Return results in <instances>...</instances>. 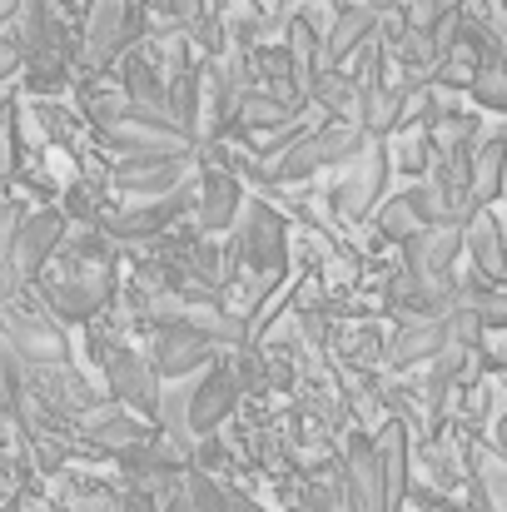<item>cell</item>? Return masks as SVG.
Returning a JSON list of instances; mask_svg holds the SVG:
<instances>
[{"label":"cell","mask_w":507,"mask_h":512,"mask_svg":"<svg viewBox=\"0 0 507 512\" xmlns=\"http://www.w3.org/2000/svg\"><path fill=\"white\" fill-rule=\"evenodd\" d=\"M498 448H503V453H507V413H503V418H498Z\"/></svg>","instance_id":"obj_36"},{"label":"cell","mask_w":507,"mask_h":512,"mask_svg":"<svg viewBox=\"0 0 507 512\" xmlns=\"http://www.w3.org/2000/svg\"><path fill=\"white\" fill-rule=\"evenodd\" d=\"M338 488H343V512H388L383 458H378V443H373V438L353 433V443H348V453H343Z\"/></svg>","instance_id":"obj_9"},{"label":"cell","mask_w":507,"mask_h":512,"mask_svg":"<svg viewBox=\"0 0 507 512\" xmlns=\"http://www.w3.org/2000/svg\"><path fill=\"white\" fill-rule=\"evenodd\" d=\"M388 170H393L388 145H383V140H368V150L353 160V179H348V189H343V209H348L353 219H363L368 209L383 204V179H388Z\"/></svg>","instance_id":"obj_18"},{"label":"cell","mask_w":507,"mask_h":512,"mask_svg":"<svg viewBox=\"0 0 507 512\" xmlns=\"http://www.w3.org/2000/svg\"><path fill=\"white\" fill-rule=\"evenodd\" d=\"M25 60H30V55H25V45H20L15 35H0V85H5L15 70H25Z\"/></svg>","instance_id":"obj_32"},{"label":"cell","mask_w":507,"mask_h":512,"mask_svg":"<svg viewBox=\"0 0 507 512\" xmlns=\"http://www.w3.org/2000/svg\"><path fill=\"white\" fill-rule=\"evenodd\" d=\"M15 10H20V0H0V30L15 20Z\"/></svg>","instance_id":"obj_34"},{"label":"cell","mask_w":507,"mask_h":512,"mask_svg":"<svg viewBox=\"0 0 507 512\" xmlns=\"http://www.w3.org/2000/svg\"><path fill=\"white\" fill-rule=\"evenodd\" d=\"M478 473H483V488H488L493 508L507 512V463L503 458H478Z\"/></svg>","instance_id":"obj_31"},{"label":"cell","mask_w":507,"mask_h":512,"mask_svg":"<svg viewBox=\"0 0 507 512\" xmlns=\"http://www.w3.org/2000/svg\"><path fill=\"white\" fill-rule=\"evenodd\" d=\"M140 35H145V0H90L80 65L85 70H110L115 60L130 55V45Z\"/></svg>","instance_id":"obj_4"},{"label":"cell","mask_w":507,"mask_h":512,"mask_svg":"<svg viewBox=\"0 0 507 512\" xmlns=\"http://www.w3.org/2000/svg\"><path fill=\"white\" fill-rule=\"evenodd\" d=\"M105 383H110V398L125 403L130 413H140L145 423L160 418V403H165L160 368L145 353H135L130 343H110L105 348Z\"/></svg>","instance_id":"obj_7"},{"label":"cell","mask_w":507,"mask_h":512,"mask_svg":"<svg viewBox=\"0 0 507 512\" xmlns=\"http://www.w3.org/2000/svg\"><path fill=\"white\" fill-rule=\"evenodd\" d=\"M65 214L60 209H35L20 219V229L5 244V284L0 289H20V284H40V274L55 264V254L65 249Z\"/></svg>","instance_id":"obj_3"},{"label":"cell","mask_w":507,"mask_h":512,"mask_svg":"<svg viewBox=\"0 0 507 512\" xmlns=\"http://www.w3.org/2000/svg\"><path fill=\"white\" fill-rule=\"evenodd\" d=\"M40 304L50 319L60 324H90L110 294H115V269L110 259H75V254H55V264L40 274Z\"/></svg>","instance_id":"obj_1"},{"label":"cell","mask_w":507,"mask_h":512,"mask_svg":"<svg viewBox=\"0 0 507 512\" xmlns=\"http://www.w3.org/2000/svg\"><path fill=\"white\" fill-rule=\"evenodd\" d=\"M239 373L229 368V363H209L199 378H194V403H189V428L199 433V438H209L229 413H234V403H239Z\"/></svg>","instance_id":"obj_15"},{"label":"cell","mask_w":507,"mask_h":512,"mask_svg":"<svg viewBox=\"0 0 507 512\" xmlns=\"http://www.w3.org/2000/svg\"><path fill=\"white\" fill-rule=\"evenodd\" d=\"M463 363H468V348H463V343H448V348L433 358V378H428V398H433V403L448 393V383L463 373Z\"/></svg>","instance_id":"obj_28"},{"label":"cell","mask_w":507,"mask_h":512,"mask_svg":"<svg viewBox=\"0 0 507 512\" xmlns=\"http://www.w3.org/2000/svg\"><path fill=\"white\" fill-rule=\"evenodd\" d=\"M373 40H378V15H373L368 5H348V10H338L334 25H329V35H324V60H329V70L353 65Z\"/></svg>","instance_id":"obj_17"},{"label":"cell","mask_w":507,"mask_h":512,"mask_svg":"<svg viewBox=\"0 0 507 512\" xmlns=\"http://www.w3.org/2000/svg\"><path fill=\"white\" fill-rule=\"evenodd\" d=\"M80 433H85L90 443H100V448H120V453H130V448L145 443V418L130 413V408L115 403V398H100L95 408L80 413Z\"/></svg>","instance_id":"obj_16"},{"label":"cell","mask_w":507,"mask_h":512,"mask_svg":"<svg viewBox=\"0 0 507 512\" xmlns=\"http://www.w3.org/2000/svg\"><path fill=\"white\" fill-rule=\"evenodd\" d=\"M378 229H383L388 239H398V244H408V239H418L423 229H433L428 184H423V189H403V194L383 199V204H378Z\"/></svg>","instance_id":"obj_21"},{"label":"cell","mask_w":507,"mask_h":512,"mask_svg":"<svg viewBox=\"0 0 507 512\" xmlns=\"http://www.w3.org/2000/svg\"><path fill=\"white\" fill-rule=\"evenodd\" d=\"M214 348L219 343L199 329H184V324H165L155 329V348H150V363L160 368L165 383H179V378H194L214 363Z\"/></svg>","instance_id":"obj_14"},{"label":"cell","mask_w":507,"mask_h":512,"mask_svg":"<svg viewBox=\"0 0 507 512\" xmlns=\"http://www.w3.org/2000/svg\"><path fill=\"white\" fill-rule=\"evenodd\" d=\"M468 184H473V199L478 204H493L507 184V140L493 135L473 150V170H468Z\"/></svg>","instance_id":"obj_24"},{"label":"cell","mask_w":507,"mask_h":512,"mask_svg":"<svg viewBox=\"0 0 507 512\" xmlns=\"http://www.w3.org/2000/svg\"><path fill=\"white\" fill-rule=\"evenodd\" d=\"M463 249H468V234H463V229H453V224L423 229L418 239L403 244L408 279H418L423 289H448V284H453V264H458Z\"/></svg>","instance_id":"obj_11"},{"label":"cell","mask_w":507,"mask_h":512,"mask_svg":"<svg viewBox=\"0 0 507 512\" xmlns=\"http://www.w3.org/2000/svg\"><path fill=\"white\" fill-rule=\"evenodd\" d=\"M244 184H239V170L229 165L224 150H204V170H199V229L219 234V229H234L239 214H244Z\"/></svg>","instance_id":"obj_8"},{"label":"cell","mask_w":507,"mask_h":512,"mask_svg":"<svg viewBox=\"0 0 507 512\" xmlns=\"http://www.w3.org/2000/svg\"><path fill=\"white\" fill-rule=\"evenodd\" d=\"M358 5H368V10H373V15H378V20H383V10H388V5H393V0H358Z\"/></svg>","instance_id":"obj_35"},{"label":"cell","mask_w":507,"mask_h":512,"mask_svg":"<svg viewBox=\"0 0 507 512\" xmlns=\"http://www.w3.org/2000/svg\"><path fill=\"white\" fill-rule=\"evenodd\" d=\"M428 512H433V508H428Z\"/></svg>","instance_id":"obj_39"},{"label":"cell","mask_w":507,"mask_h":512,"mask_svg":"<svg viewBox=\"0 0 507 512\" xmlns=\"http://www.w3.org/2000/svg\"><path fill=\"white\" fill-rule=\"evenodd\" d=\"M468 95H473L483 110H498V115H507V75H503V70H483V75L468 85Z\"/></svg>","instance_id":"obj_30"},{"label":"cell","mask_w":507,"mask_h":512,"mask_svg":"<svg viewBox=\"0 0 507 512\" xmlns=\"http://www.w3.org/2000/svg\"><path fill=\"white\" fill-rule=\"evenodd\" d=\"M189 204H199V199H194V189L184 184L179 194H165V199H140V204H125V209L105 214V219H100V234H110V239H155V234H165Z\"/></svg>","instance_id":"obj_13"},{"label":"cell","mask_w":507,"mask_h":512,"mask_svg":"<svg viewBox=\"0 0 507 512\" xmlns=\"http://www.w3.org/2000/svg\"><path fill=\"white\" fill-rule=\"evenodd\" d=\"M184 498H189L194 512H234L229 508V493L209 473H184Z\"/></svg>","instance_id":"obj_27"},{"label":"cell","mask_w":507,"mask_h":512,"mask_svg":"<svg viewBox=\"0 0 507 512\" xmlns=\"http://www.w3.org/2000/svg\"><path fill=\"white\" fill-rule=\"evenodd\" d=\"M363 150H368V135H363V125H343V120H329V125H319L314 135H304V140H299L289 155H279V160H274V179H279V184H299V179H309V174H319V170L353 165Z\"/></svg>","instance_id":"obj_5"},{"label":"cell","mask_w":507,"mask_h":512,"mask_svg":"<svg viewBox=\"0 0 507 512\" xmlns=\"http://www.w3.org/2000/svg\"><path fill=\"white\" fill-rule=\"evenodd\" d=\"M498 70H503V75H507V55H503V65H498Z\"/></svg>","instance_id":"obj_37"},{"label":"cell","mask_w":507,"mask_h":512,"mask_svg":"<svg viewBox=\"0 0 507 512\" xmlns=\"http://www.w3.org/2000/svg\"><path fill=\"white\" fill-rule=\"evenodd\" d=\"M448 343H453L448 319H408V324L393 334V343H388L383 358H388L393 368H413V363H433Z\"/></svg>","instance_id":"obj_19"},{"label":"cell","mask_w":507,"mask_h":512,"mask_svg":"<svg viewBox=\"0 0 507 512\" xmlns=\"http://www.w3.org/2000/svg\"><path fill=\"white\" fill-rule=\"evenodd\" d=\"M0 343L20 353L25 368H70V339L45 309H25L15 299L0 304Z\"/></svg>","instance_id":"obj_6"},{"label":"cell","mask_w":507,"mask_h":512,"mask_svg":"<svg viewBox=\"0 0 507 512\" xmlns=\"http://www.w3.org/2000/svg\"><path fill=\"white\" fill-rule=\"evenodd\" d=\"M284 244H289L284 214H274L269 204H244V214H239V254H244V264L259 279H279L284 274Z\"/></svg>","instance_id":"obj_10"},{"label":"cell","mask_w":507,"mask_h":512,"mask_svg":"<svg viewBox=\"0 0 507 512\" xmlns=\"http://www.w3.org/2000/svg\"><path fill=\"white\" fill-rule=\"evenodd\" d=\"M498 5H503V15H507V0H498Z\"/></svg>","instance_id":"obj_38"},{"label":"cell","mask_w":507,"mask_h":512,"mask_svg":"<svg viewBox=\"0 0 507 512\" xmlns=\"http://www.w3.org/2000/svg\"><path fill=\"white\" fill-rule=\"evenodd\" d=\"M458 309L463 314H473L483 329H507V294H498L488 279L483 284H458Z\"/></svg>","instance_id":"obj_26"},{"label":"cell","mask_w":507,"mask_h":512,"mask_svg":"<svg viewBox=\"0 0 507 512\" xmlns=\"http://www.w3.org/2000/svg\"><path fill=\"white\" fill-rule=\"evenodd\" d=\"M189 160L194 155H140V160H120L110 170V184L130 199H165L189 184Z\"/></svg>","instance_id":"obj_12"},{"label":"cell","mask_w":507,"mask_h":512,"mask_svg":"<svg viewBox=\"0 0 507 512\" xmlns=\"http://www.w3.org/2000/svg\"><path fill=\"white\" fill-rule=\"evenodd\" d=\"M294 120H299V110H294L289 100H279V95L259 90V85H254V90L239 100V110H234V130L259 135V145H264V140H274V135H284Z\"/></svg>","instance_id":"obj_20"},{"label":"cell","mask_w":507,"mask_h":512,"mask_svg":"<svg viewBox=\"0 0 507 512\" xmlns=\"http://www.w3.org/2000/svg\"><path fill=\"white\" fill-rule=\"evenodd\" d=\"M378 458H383V483H388V512L403 508V498H408V433H403V423L393 418L378 438Z\"/></svg>","instance_id":"obj_23"},{"label":"cell","mask_w":507,"mask_h":512,"mask_svg":"<svg viewBox=\"0 0 507 512\" xmlns=\"http://www.w3.org/2000/svg\"><path fill=\"white\" fill-rule=\"evenodd\" d=\"M448 10H453V0H408V5H403V25L418 30V35H433Z\"/></svg>","instance_id":"obj_29"},{"label":"cell","mask_w":507,"mask_h":512,"mask_svg":"<svg viewBox=\"0 0 507 512\" xmlns=\"http://www.w3.org/2000/svg\"><path fill=\"white\" fill-rule=\"evenodd\" d=\"M160 512H194V508H189V498H184V493H169L165 503H160Z\"/></svg>","instance_id":"obj_33"},{"label":"cell","mask_w":507,"mask_h":512,"mask_svg":"<svg viewBox=\"0 0 507 512\" xmlns=\"http://www.w3.org/2000/svg\"><path fill=\"white\" fill-rule=\"evenodd\" d=\"M100 140L120 155V160H140V155H194V135L174 125L165 110H145V105H120L110 125H100Z\"/></svg>","instance_id":"obj_2"},{"label":"cell","mask_w":507,"mask_h":512,"mask_svg":"<svg viewBox=\"0 0 507 512\" xmlns=\"http://www.w3.org/2000/svg\"><path fill=\"white\" fill-rule=\"evenodd\" d=\"M125 100L169 115V75L160 65H150L145 55H125Z\"/></svg>","instance_id":"obj_25"},{"label":"cell","mask_w":507,"mask_h":512,"mask_svg":"<svg viewBox=\"0 0 507 512\" xmlns=\"http://www.w3.org/2000/svg\"><path fill=\"white\" fill-rule=\"evenodd\" d=\"M468 234V254H473V269L498 289L507 284V244H503V229H498V219L488 214V209H478L473 214V224L463 229Z\"/></svg>","instance_id":"obj_22"}]
</instances>
